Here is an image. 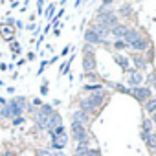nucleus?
Listing matches in <instances>:
<instances>
[{
    "label": "nucleus",
    "mask_w": 156,
    "mask_h": 156,
    "mask_svg": "<svg viewBox=\"0 0 156 156\" xmlns=\"http://www.w3.org/2000/svg\"><path fill=\"white\" fill-rule=\"evenodd\" d=\"M107 99V92L105 90H99V92H92L88 94L87 98H81L79 99V110L87 112V114H92L96 112Z\"/></svg>",
    "instance_id": "f257e3e1"
},
{
    "label": "nucleus",
    "mask_w": 156,
    "mask_h": 156,
    "mask_svg": "<svg viewBox=\"0 0 156 156\" xmlns=\"http://www.w3.org/2000/svg\"><path fill=\"white\" fill-rule=\"evenodd\" d=\"M53 114H55V110H53V107H51V105H48V103L41 105V107L35 110V123H37V127L44 130V125H46L48 118H50V116H53Z\"/></svg>",
    "instance_id": "f03ea898"
},
{
    "label": "nucleus",
    "mask_w": 156,
    "mask_h": 156,
    "mask_svg": "<svg viewBox=\"0 0 156 156\" xmlns=\"http://www.w3.org/2000/svg\"><path fill=\"white\" fill-rule=\"evenodd\" d=\"M72 136H73V140L79 143V145H90V138H88V132H87V127L85 125H81V123H75V121H72Z\"/></svg>",
    "instance_id": "7ed1b4c3"
},
{
    "label": "nucleus",
    "mask_w": 156,
    "mask_h": 156,
    "mask_svg": "<svg viewBox=\"0 0 156 156\" xmlns=\"http://www.w3.org/2000/svg\"><path fill=\"white\" fill-rule=\"evenodd\" d=\"M83 53H85V57H83V68H85V73H87V72H94V70H96V51H94L92 44H85Z\"/></svg>",
    "instance_id": "20e7f679"
},
{
    "label": "nucleus",
    "mask_w": 156,
    "mask_h": 156,
    "mask_svg": "<svg viewBox=\"0 0 156 156\" xmlns=\"http://www.w3.org/2000/svg\"><path fill=\"white\" fill-rule=\"evenodd\" d=\"M130 96H134L140 103H147L152 98V92L149 87H136V88H130Z\"/></svg>",
    "instance_id": "39448f33"
},
{
    "label": "nucleus",
    "mask_w": 156,
    "mask_h": 156,
    "mask_svg": "<svg viewBox=\"0 0 156 156\" xmlns=\"http://www.w3.org/2000/svg\"><path fill=\"white\" fill-rule=\"evenodd\" d=\"M96 22H99V24H103L105 28L112 30L116 24H119V19H118L114 13H107V15H103V17H98V20H96Z\"/></svg>",
    "instance_id": "423d86ee"
},
{
    "label": "nucleus",
    "mask_w": 156,
    "mask_h": 156,
    "mask_svg": "<svg viewBox=\"0 0 156 156\" xmlns=\"http://www.w3.org/2000/svg\"><path fill=\"white\" fill-rule=\"evenodd\" d=\"M62 125V118H61V114L59 112H55L53 116H50L48 118V121H46V125H44V130H53V129H57V127H61Z\"/></svg>",
    "instance_id": "0eeeda50"
},
{
    "label": "nucleus",
    "mask_w": 156,
    "mask_h": 156,
    "mask_svg": "<svg viewBox=\"0 0 156 156\" xmlns=\"http://www.w3.org/2000/svg\"><path fill=\"white\" fill-rule=\"evenodd\" d=\"M130 75H129V85L132 87V88H136V87H141V83L145 81V77L141 75V72H138V70H132V72H129Z\"/></svg>",
    "instance_id": "6e6552de"
},
{
    "label": "nucleus",
    "mask_w": 156,
    "mask_h": 156,
    "mask_svg": "<svg viewBox=\"0 0 156 156\" xmlns=\"http://www.w3.org/2000/svg\"><path fill=\"white\" fill-rule=\"evenodd\" d=\"M140 37H141V33H140L136 28H127V33H125V37H123V42H125L127 46H130V44L136 42Z\"/></svg>",
    "instance_id": "1a4fd4ad"
},
{
    "label": "nucleus",
    "mask_w": 156,
    "mask_h": 156,
    "mask_svg": "<svg viewBox=\"0 0 156 156\" xmlns=\"http://www.w3.org/2000/svg\"><path fill=\"white\" fill-rule=\"evenodd\" d=\"M72 121L81 123V125H87V123L90 121V114H87V112H83V110H73V112H72Z\"/></svg>",
    "instance_id": "9d476101"
},
{
    "label": "nucleus",
    "mask_w": 156,
    "mask_h": 156,
    "mask_svg": "<svg viewBox=\"0 0 156 156\" xmlns=\"http://www.w3.org/2000/svg\"><path fill=\"white\" fill-rule=\"evenodd\" d=\"M90 30H92V31H94L101 41H107V37L110 35V30H108V28H105V26H103V24H99V22H96Z\"/></svg>",
    "instance_id": "9b49d317"
},
{
    "label": "nucleus",
    "mask_w": 156,
    "mask_h": 156,
    "mask_svg": "<svg viewBox=\"0 0 156 156\" xmlns=\"http://www.w3.org/2000/svg\"><path fill=\"white\" fill-rule=\"evenodd\" d=\"M127 28H129V26H125V24H116V26L110 30V35H114L118 41H123V37H125V33H127Z\"/></svg>",
    "instance_id": "f8f14e48"
},
{
    "label": "nucleus",
    "mask_w": 156,
    "mask_h": 156,
    "mask_svg": "<svg viewBox=\"0 0 156 156\" xmlns=\"http://www.w3.org/2000/svg\"><path fill=\"white\" fill-rule=\"evenodd\" d=\"M85 41H87V44H99V42H101V44H107V41H101L92 30H87V31H85Z\"/></svg>",
    "instance_id": "ddd939ff"
},
{
    "label": "nucleus",
    "mask_w": 156,
    "mask_h": 156,
    "mask_svg": "<svg viewBox=\"0 0 156 156\" xmlns=\"http://www.w3.org/2000/svg\"><path fill=\"white\" fill-rule=\"evenodd\" d=\"M130 48H132V50H136V51H143V50H147V48H149V39H145V37L141 35L136 42H132V44H130Z\"/></svg>",
    "instance_id": "4468645a"
},
{
    "label": "nucleus",
    "mask_w": 156,
    "mask_h": 156,
    "mask_svg": "<svg viewBox=\"0 0 156 156\" xmlns=\"http://www.w3.org/2000/svg\"><path fill=\"white\" fill-rule=\"evenodd\" d=\"M114 61H116V62H118L125 72H129V70H130V61H129V57H125L123 53H116V55H114Z\"/></svg>",
    "instance_id": "2eb2a0df"
},
{
    "label": "nucleus",
    "mask_w": 156,
    "mask_h": 156,
    "mask_svg": "<svg viewBox=\"0 0 156 156\" xmlns=\"http://www.w3.org/2000/svg\"><path fill=\"white\" fill-rule=\"evenodd\" d=\"M132 62H134V68H140V70H145L147 68V61L143 57H140L138 53L132 55Z\"/></svg>",
    "instance_id": "dca6fc26"
},
{
    "label": "nucleus",
    "mask_w": 156,
    "mask_h": 156,
    "mask_svg": "<svg viewBox=\"0 0 156 156\" xmlns=\"http://www.w3.org/2000/svg\"><path fill=\"white\" fill-rule=\"evenodd\" d=\"M110 8H112V2H103V4L99 6V9H98V17H103V15H107V13H114Z\"/></svg>",
    "instance_id": "f3484780"
},
{
    "label": "nucleus",
    "mask_w": 156,
    "mask_h": 156,
    "mask_svg": "<svg viewBox=\"0 0 156 156\" xmlns=\"http://www.w3.org/2000/svg\"><path fill=\"white\" fill-rule=\"evenodd\" d=\"M143 107H145V112L154 114V112H156V98H151L147 103H143Z\"/></svg>",
    "instance_id": "a211bd4d"
},
{
    "label": "nucleus",
    "mask_w": 156,
    "mask_h": 156,
    "mask_svg": "<svg viewBox=\"0 0 156 156\" xmlns=\"http://www.w3.org/2000/svg\"><path fill=\"white\" fill-rule=\"evenodd\" d=\"M152 125H154V123H152L151 119H147V118H145V119H143V123H141V129H143L141 132H143V134H151V132L154 130V127H152Z\"/></svg>",
    "instance_id": "6ab92c4d"
},
{
    "label": "nucleus",
    "mask_w": 156,
    "mask_h": 156,
    "mask_svg": "<svg viewBox=\"0 0 156 156\" xmlns=\"http://www.w3.org/2000/svg\"><path fill=\"white\" fill-rule=\"evenodd\" d=\"M107 87L116 88V90H119V92H123V94H130V88H127V87H123V85H118V83H110V81H107Z\"/></svg>",
    "instance_id": "aec40b11"
},
{
    "label": "nucleus",
    "mask_w": 156,
    "mask_h": 156,
    "mask_svg": "<svg viewBox=\"0 0 156 156\" xmlns=\"http://www.w3.org/2000/svg\"><path fill=\"white\" fill-rule=\"evenodd\" d=\"M85 90L92 94V92H99V90H103V87H101L99 83H98V85H85Z\"/></svg>",
    "instance_id": "412c9836"
},
{
    "label": "nucleus",
    "mask_w": 156,
    "mask_h": 156,
    "mask_svg": "<svg viewBox=\"0 0 156 156\" xmlns=\"http://www.w3.org/2000/svg\"><path fill=\"white\" fill-rule=\"evenodd\" d=\"M66 130H64V127L61 125V127H57V129H53V130H50L48 134H50V138H53V136H61V134H64Z\"/></svg>",
    "instance_id": "4be33fe9"
},
{
    "label": "nucleus",
    "mask_w": 156,
    "mask_h": 156,
    "mask_svg": "<svg viewBox=\"0 0 156 156\" xmlns=\"http://www.w3.org/2000/svg\"><path fill=\"white\" fill-rule=\"evenodd\" d=\"M11 50L15 51V53H13V57H17V55H20V53H22V48H20V44H19V42H11Z\"/></svg>",
    "instance_id": "5701e85b"
},
{
    "label": "nucleus",
    "mask_w": 156,
    "mask_h": 156,
    "mask_svg": "<svg viewBox=\"0 0 156 156\" xmlns=\"http://www.w3.org/2000/svg\"><path fill=\"white\" fill-rule=\"evenodd\" d=\"M53 11H55V6L50 4V6H48V11H46V20H51V19H53Z\"/></svg>",
    "instance_id": "b1692460"
},
{
    "label": "nucleus",
    "mask_w": 156,
    "mask_h": 156,
    "mask_svg": "<svg viewBox=\"0 0 156 156\" xmlns=\"http://www.w3.org/2000/svg\"><path fill=\"white\" fill-rule=\"evenodd\" d=\"M37 156H55V152H51L50 149H41L37 151Z\"/></svg>",
    "instance_id": "393cba45"
},
{
    "label": "nucleus",
    "mask_w": 156,
    "mask_h": 156,
    "mask_svg": "<svg viewBox=\"0 0 156 156\" xmlns=\"http://www.w3.org/2000/svg\"><path fill=\"white\" fill-rule=\"evenodd\" d=\"M119 13H121V15H129V13H130V4H123L121 9H119Z\"/></svg>",
    "instance_id": "a878e982"
},
{
    "label": "nucleus",
    "mask_w": 156,
    "mask_h": 156,
    "mask_svg": "<svg viewBox=\"0 0 156 156\" xmlns=\"http://www.w3.org/2000/svg\"><path fill=\"white\" fill-rule=\"evenodd\" d=\"M114 48L116 50H123V48H127V44L123 41H114Z\"/></svg>",
    "instance_id": "bb28decb"
},
{
    "label": "nucleus",
    "mask_w": 156,
    "mask_h": 156,
    "mask_svg": "<svg viewBox=\"0 0 156 156\" xmlns=\"http://www.w3.org/2000/svg\"><path fill=\"white\" fill-rule=\"evenodd\" d=\"M85 79H92V81H96V79H98V75H96L94 72H87V73H85Z\"/></svg>",
    "instance_id": "cd10ccee"
},
{
    "label": "nucleus",
    "mask_w": 156,
    "mask_h": 156,
    "mask_svg": "<svg viewBox=\"0 0 156 156\" xmlns=\"http://www.w3.org/2000/svg\"><path fill=\"white\" fill-rule=\"evenodd\" d=\"M22 123H24V118H22V116H20V118H15V119H13V125H15V127H17V125H22Z\"/></svg>",
    "instance_id": "c85d7f7f"
},
{
    "label": "nucleus",
    "mask_w": 156,
    "mask_h": 156,
    "mask_svg": "<svg viewBox=\"0 0 156 156\" xmlns=\"http://www.w3.org/2000/svg\"><path fill=\"white\" fill-rule=\"evenodd\" d=\"M46 66H48V62H46V61H42V62H41V68H39V72H37V73L41 75V73L44 72V68H46Z\"/></svg>",
    "instance_id": "c756f323"
},
{
    "label": "nucleus",
    "mask_w": 156,
    "mask_h": 156,
    "mask_svg": "<svg viewBox=\"0 0 156 156\" xmlns=\"http://www.w3.org/2000/svg\"><path fill=\"white\" fill-rule=\"evenodd\" d=\"M70 50H72V46H66V48H64V50L61 51V57H64V55H68V51H70Z\"/></svg>",
    "instance_id": "7c9ffc66"
},
{
    "label": "nucleus",
    "mask_w": 156,
    "mask_h": 156,
    "mask_svg": "<svg viewBox=\"0 0 156 156\" xmlns=\"http://www.w3.org/2000/svg\"><path fill=\"white\" fill-rule=\"evenodd\" d=\"M41 94H42V96L48 94V85H42V87H41Z\"/></svg>",
    "instance_id": "2f4dec72"
},
{
    "label": "nucleus",
    "mask_w": 156,
    "mask_h": 156,
    "mask_svg": "<svg viewBox=\"0 0 156 156\" xmlns=\"http://www.w3.org/2000/svg\"><path fill=\"white\" fill-rule=\"evenodd\" d=\"M62 15H64V9H61V11H59V13H57V17H55V20H57V19H61V17H62Z\"/></svg>",
    "instance_id": "473e14b6"
},
{
    "label": "nucleus",
    "mask_w": 156,
    "mask_h": 156,
    "mask_svg": "<svg viewBox=\"0 0 156 156\" xmlns=\"http://www.w3.org/2000/svg\"><path fill=\"white\" fill-rule=\"evenodd\" d=\"M28 59H30V61H33V59H35V53H31V51H30V53H28Z\"/></svg>",
    "instance_id": "72a5a7b5"
},
{
    "label": "nucleus",
    "mask_w": 156,
    "mask_h": 156,
    "mask_svg": "<svg viewBox=\"0 0 156 156\" xmlns=\"http://www.w3.org/2000/svg\"><path fill=\"white\" fill-rule=\"evenodd\" d=\"M151 116H152V118H151V121H152V123H156V112H154V114H151Z\"/></svg>",
    "instance_id": "f704fd0d"
},
{
    "label": "nucleus",
    "mask_w": 156,
    "mask_h": 156,
    "mask_svg": "<svg viewBox=\"0 0 156 156\" xmlns=\"http://www.w3.org/2000/svg\"><path fill=\"white\" fill-rule=\"evenodd\" d=\"M55 156H66V154H64V152L61 151V152H55Z\"/></svg>",
    "instance_id": "c9c22d12"
},
{
    "label": "nucleus",
    "mask_w": 156,
    "mask_h": 156,
    "mask_svg": "<svg viewBox=\"0 0 156 156\" xmlns=\"http://www.w3.org/2000/svg\"><path fill=\"white\" fill-rule=\"evenodd\" d=\"M0 156H9V154H0Z\"/></svg>",
    "instance_id": "e433bc0d"
},
{
    "label": "nucleus",
    "mask_w": 156,
    "mask_h": 156,
    "mask_svg": "<svg viewBox=\"0 0 156 156\" xmlns=\"http://www.w3.org/2000/svg\"><path fill=\"white\" fill-rule=\"evenodd\" d=\"M154 154H156V151H154Z\"/></svg>",
    "instance_id": "4c0bfd02"
}]
</instances>
